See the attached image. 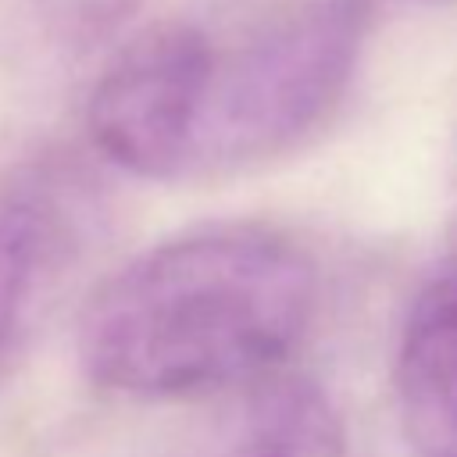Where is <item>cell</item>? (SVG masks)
<instances>
[{
  "label": "cell",
  "mask_w": 457,
  "mask_h": 457,
  "mask_svg": "<svg viewBox=\"0 0 457 457\" xmlns=\"http://www.w3.org/2000/svg\"><path fill=\"white\" fill-rule=\"evenodd\" d=\"M318 271L286 232L232 221L154 243L107 275L79 314V364L125 400L236 393L300 346Z\"/></svg>",
  "instance_id": "6da1fadb"
},
{
  "label": "cell",
  "mask_w": 457,
  "mask_h": 457,
  "mask_svg": "<svg viewBox=\"0 0 457 457\" xmlns=\"http://www.w3.org/2000/svg\"><path fill=\"white\" fill-rule=\"evenodd\" d=\"M368 32L364 0H289L250 29L214 32L196 175L286 154L343 100Z\"/></svg>",
  "instance_id": "7a4b0ae2"
},
{
  "label": "cell",
  "mask_w": 457,
  "mask_h": 457,
  "mask_svg": "<svg viewBox=\"0 0 457 457\" xmlns=\"http://www.w3.org/2000/svg\"><path fill=\"white\" fill-rule=\"evenodd\" d=\"M211 54L214 32L193 18H164L132 36L89 93L93 146L136 179H193Z\"/></svg>",
  "instance_id": "3957f363"
},
{
  "label": "cell",
  "mask_w": 457,
  "mask_h": 457,
  "mask_svg": "<svg viewBox=\"0 0 457 457\" xmlns=\"http://www.w3.org/2000/svg\"><path fill=\"white\" fill-rule=\"evenodd\" d=\"M86 196L57 157L0 171V386L29 357L79 257Z\"/></svg>",
  "instance_id": "277c9868"
},
{
  "label": "cell",
  "mask_w": 457,
  "mask_h": 457,
  "mask_svg": "<svg viewBox=\"0 0 457 457\" xmlns=\"http://www.w3.org/2000/svg\"><path fill=\"white\" fill-rule=\"evenodd\" d=\"M182 457H346V428L318 382L268 375L236 389Z\"/></svg>",
  "instance_id": "5b68a950"
},
{
  "label": "cell",
  "mask_w": 457,
  "mask_h": 457,
  "mask_svg": "<svg viewBox=\"0 0 457 457\" xmlns=\"http://www.w3.org/2000/svg\"><path fill=\"white\" fill-rule=\"evenodd\" d=\"M403 439L414 457H457V271L414 300L393 368Z\"/></svg>",
  "instance_id": "8992f818"
},
{
  "label": "cell",
  "mask_w": 457,
  "mask_h": 457,
  "mask_svg": "<svg viewBox=\"0 0 457 457\" xmlns=\"http://www.w3.org/2000/svg\"><path fill=\"white\" fill-rule=\"evenodd\" d=\"M136 7L139 0H43V21L57 46L89 50L118 32Z\"/></svg>",
  "instance_id": "52a82bcc"
}]
</instances>
